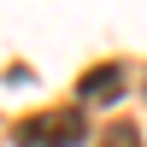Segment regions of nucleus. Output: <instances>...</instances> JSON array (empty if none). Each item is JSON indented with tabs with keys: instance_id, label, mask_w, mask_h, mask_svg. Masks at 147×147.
<instances>
[{
	"instance_id": "nucleus-1",
	"label": "nucleus",
	"mask_w": 147,
	"mask_h": 147,
	"mask_svg": "<svg viewBox=\"0 0 147 147\" xmlns=\"http://www.w3.org/2000/svg\"><path fill=\"white\" fill-rule=\"evenodd\" d=\"M82 136H88L82 106H47V112L24 118V124L12 129L18 147H82Z\"/></svg>"
},
{
	"instance_id": "nucleus-2",
	"label": "nucleus",
	"mask_w": 147,
	"mask_h": 147,
	"mask_svg": "<svg viewBox=\"0 0 147 147\" xmlns=\"http://www.w3.org/2000/svg\"><path fill=\"white\" fill-rule=\"evenodd\" d=\"M124 94V71L118 65H94L88 77L77 82V106H106V100H118Z\"/></svg>"
},
{
	"instance_id": "nucleus-3",
	"label": "nucleus",
	"mask_w": 147,
	"mask_h": 147,
	"mask_svg": "<svg viewBox=\"0 0 147 147\" xmlns=\"http://www.w3.org/2000/svg\"><path fill=\"white\" fill-rule=\"evenodd\" d=\"M100 147H141V136H136L129 124H112V129L100 136Z\"/></svg>"
}]
</instances>
